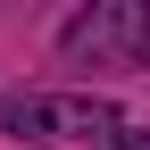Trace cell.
<instances>
[{
	"instance_id": "cell-1",
	"label": "cell",
	"mask_w": 150,
	"mask_h": 150,
	"mask_svg": "<svg viewBox=\"0 0 150 150\" xmlns=\"http://www.w3.org/2000/svg\"><path fill=\"white\" fill-rule=\"evenodd\" d=\"M117 108L83 100V92H59V100H17L8 108V134H67V142H108Z\"/></svg>"
},
{
	"instance_id": "cell-2",
	"label": "cell",
	"mask_w": 150,
	"mask_h": 150,
	"mask_svg": "<svg viewBox=\"0 0 150 150\" xmlns=\"http://www.w3.org/2000/svg\"><path fill=\"white\" fill-rule=\"evenodd\" d=\"M100 150H150V125H134V117H117V125H108V142Z\"/></svg>"
},
{
	"instance_id": "cell-3",
	"label": "cell",
	"mask_w": 150,
	"mask_h": 150,
	"mask_svg": "<svg viewBox=\"0 0 150 150\" xmlns=\"http://www.w3.org/2000/svg\"><path fill=\"white\" fill-rule=\"evenodd\" d=\"M134 50H142V67H150V17H142V33H134Z\"/></svg>"
}]
</instances>
